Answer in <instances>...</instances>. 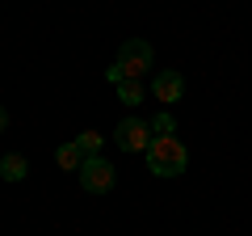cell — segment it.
Segmentation results:
<instances>
[{
  "label": "cell",
  "instance_id": "8992f818",
  "mask_svg": "<svg viewBox=\"0 0 252 236\" xmlns=\"http://www.w3.org/2000/svg\"><path fill=\"white\" fill-rule=\"evenodd\" d=\"M84 160H89V156L80 152V144H76V139H72V144H59V148H55V164H59V169H67V173H80Z\"/></svg>",
  "mask_w": 252,
  "mask_h": 236
},
{
  "label": "cell",
  "instance_id": "52a82bcc",
  "mask_svg": "<svg viewBox=\"0 0 252 236\" xmlns=\"http://www.w3.org/2000/svg\"><path fill=\"white\" fill-rule=\"evenodd\" d=\"M26 173H30V164H26V156H21V152L0 156V177H4V182H21Z\"/></svg>",
  "mask_w": 252,
  "mask_h": 236
},
{
  "label": "cell",
  "instance_id": "6da1fadb",
  "mask_svg": "<svg viewBox=\"0 0 252 236\" xmlns=\"http://www.w3.org/2000/svg\"><path fill=\"white\" fill-rule=\"evenodd\" d=\"M143 156H147V169H152L156 177H181L185 164H189V152H185V144H181L177 135H156Z\"/></svg>",
  "mask_w": 252,
  "mask_h": 236
},
{
  "label": "cell",
  "instance_id": "8fae6325",
  "mask_svg": "<svg viewBox=\"0 0 252 236\" xmlns=\"http://www.w3.org/2000/svg\"><path fill=\"white\" fill-rule=\"evenodd\" d=\"M105 80H109V84H114V89H118V84H122V80H126V76H122V68H118V64H114V68H105Z\"/></svg>",
  "mask_w": 252,
  "mask_h": 236
},
{
  "label": "cell",
  "instance_id": "7c38bea8",
  "mask_svg": "<svg viewBox=\"0 0 252 236\" xmlns=\"http://www.w3.org/2000/svg\"><path fill=\"white\" fill-rule=\"evenodd\" d=\"M4 131H9V110L0 106V135H4Z\"/></svg>",
  "mask_w": 252,
  "mask_h": 236
},
{
  "label": "cell",
  "instance_id": "9c48e42d",
  "mask_svg": "<svg viewBox=\"0 0 252 236\" xmlns=\"http://www.w3.org/2000/svg\"><path fill=\"white\" fill-rule=\"evenodd\" d=\"M76 144H80V152H84V156H101V144H105V135H101V131H80V135H76Z\"/></svg>",
  "mask_w": 252,
  "mask_h": 236
},
{
  "label": "cell",
  "instance_id": "30bf717a",
  "mask_svg": "<svg viewBox=\"0 0 252 236\" xmlns=\"http://www.w3.org/2000/svg\"><path fill=\"white\" fill-rule=\"evenodd\" d=\"M172 127H177V122H172L168 110H160V114L152 118V131H156V135H172Z\"/></svg>",
  "mask_w": 252,
  "mask_h": 236
},
{
  "label": "cell",
  "instance_id": "3957f363",
  "mask_svg": "<svg viewBox=\"0 0 252 236\" xmlns=\"http://www.w3.org/2000/svg\"><path fill=\"white\" fill-rule=\"evenodd\" d=\"M114 139H118L122 152H147L152 139H156V131H152V122H143V118H122V122L114 127Z\"/></svg>",
  "mask_w": 252,
  "mask_h": 236
},
{
  "label": "cell",
  "instance_id": "ba28073f",
  "mask_svg": "<svg viewBox=\"0 0 252 236\" xmlns=\"http://www.w3.org/2000/svg\"><path fill=\"white\" fill-rule=\"evenodd\" d=\"M118 101L122 106H139L143 101V80H122L118 84Z\"/></svg>",
  "mask_w": 252,
  "mask_h": 236
},
{
  "label": "cell",
  "instance_id": "277c9868",
  "mask_svg": "<svg viewBox=\"0 0 252 236\" xmlns=\"http://www.w3.org/2000/svg\"><path fill=\"white\" fill-rule=\"evenodd\" d=\"M114 182H118V173H114V164H109L105 156H89V160L80 164V186L89 194H109Z\"/></svg>",
  "mask_w": 252,
  "mask_h": 236
},
{
  "label": "cell",
  "instance_id": "7a4b0ae2",
  "mask_svg": "<svg viewBox=\"0 0 252 236\" xmlns=\"http://www.w3.org/2000/svg\"><path fill=\"white\" fill-rule=\"evenodd\" d=\"M114 64L122 68L126 80H143L147 68H152V46H147L143 38H126V42L118 46V59H114Z\"/></svg>",
  "mask_w": 252,
  "mask_h": 236
},
{
  "label": "cell",
  "instance_id": "5b68a950",
  "mask_svg": "<svg viewBox=\"0 0 252 236\" xmlns=\"http://www.w3.org/2000/svg\"><path fill=\"white\" fill-rule=\"evenodd\" d=\"M152 93L160 106H172V101H181V93H185V80H181V72H156L152 76Z\"/></svg>",
  "mask_w": 252,
  "mask_h": 236
}]
</instances>
